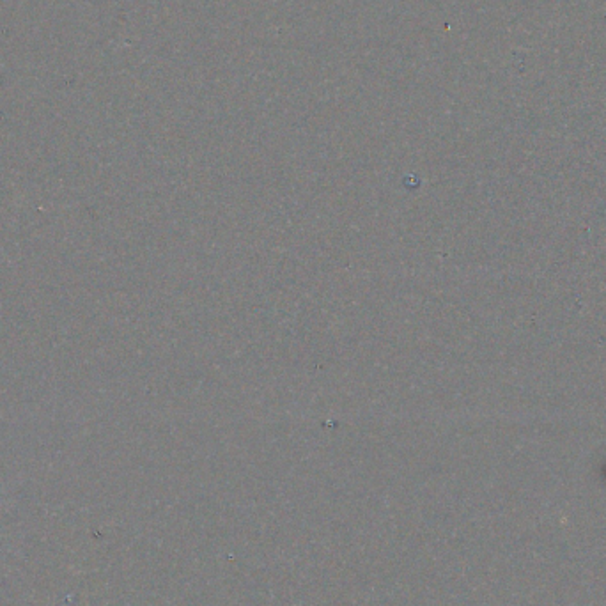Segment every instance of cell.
I'll use <instances>...</instances> for the list:
<instances>
[]
</instances>
